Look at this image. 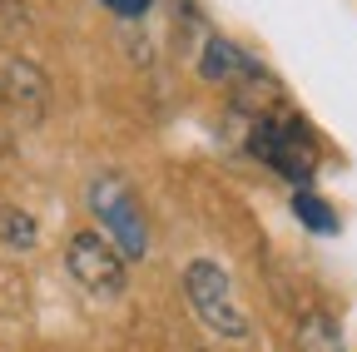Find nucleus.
I'll list each match as a JSON object with an SVG mask.
<instances>
[{
  "label": "nucleus",
  "instance_id": "1",
  "mask_svg": "<svg viewBox=\"0 0 357 352\" xmlns=\"http://www.w3.org/2000/svg\"><path fill=\"white\" fill-rule=\"evenodd\" d=\"M248 154L263 159L283 179H293L298 189H307L312 174H318V139L298 114H288V105L278 114H263L248 124Z\"/></svg>",
  "mask_w": 357,
  "mask_h": 352
},
{
  "label": "nucleus",
  "instance_id": "2",
  "mask_svg": "<svg viewBox=\"0 0 357 352\" xmlns=\"http://www.w3.org/2000/svg\"><path fill=\"white\" fill-rule=\"evenodd\" d=\"M89 208H95V218L105 224L114 253L129 263V258H144L149 248V229H144V213H139V199H134V189L124 184V174H95L84 189Z\"/></svg>",
  "mask_w": 357,
  "mask_h": 352
},
{
  "label": "nucleus",
  "instance_id": "3",
  "mask_svg": "<svg viewBox=\"0 0 357 352\" xmlns=\"http://www.w3.org/2000/svg\"><path fill=\"white\" fill-rule=\"evenodd\" d=\"M184 298L194 307V318L204 328H213L218 337H248V313H243V303L229 283V273L218 268V263L208 258H194L189 268H184Z\"/></svg>",
  "mask_w": 357,
  "mask_h": 352
},
{
  "label": "nucleus",
  "instance_id": "4",
  "mask_svg": "<svg viewBox=\"0 0 357 352\" xmlns=\"http://www.w3.org/2000/svg\"><path fill=\"white\" fill-rule=\"evenodd\" d=\"M65 268L84 293H100V298L124 293V258L114 253V243L105 234H75L65 248Z\"/></svg>",
  "mask_w": 357,
  "mask_h": 352
},
{
  "label": "nucleus",
  "instance_id": "5",
  "mask_svg": "<svg viewBox=\"0 0 357 352\" xmlns=\"http://www.w3.org/2000/svg\"><path fill=\"white\" fill-rule=\"evenodd\" d=\"M253 65H258V60H253L248 50H238L234 40H223V35H213L208 45H204V55H199V75L213 79V84H234V79H243Z\"/></svg>",
  "mask_w": 357,
  "mask_h": 352
},
{
  "label": "nucleus",
  "instance_id": "6",
  "mask_svg": "<svg viewBox=\"0 0 357 352\" xmlns=\"http://www.w3.org/2000/svg\"><path fill=\"white\" fill-rule=\"evenodd\" d=\"M0 95H10L20 105H40L45 100V75L25 60H6V70H0Z\"/></svg>",
  "mask_w": 357,
  "mask_h": 352
},
{
  "label": "nucleus",
  "instance_id": "7",
  "mask_svg": "<svg viewBox=\"0 0 357 352\" xmlns=\"http://www.w3.org/2000/svg\"><path fill=\"white\" fill-rule=\"evenodd\" d=\"M293 213H298V224L312 229V234H337V213H333V204L318 199V194H307V189L293 194Z\"/></svg>",
  "mask_w": 357,
  "mask_h": 352
},
{
  "label": "nucleus",
  "instance_id": "8",
  "mask_svg": "<svg viewBox=\"0 0 357 352\" xmlns=\"http://www.w3.org/2000/svg\"><path fill=\"white\" fill-rule=\"evenodd\" d=\"M35 218L15 204H0V243H10V248H35Z\"/></svg>",
  "mask_w": 357,
  "mask_h": 352
},
{
  "label": "nucleus",
  "instance_id": "9",
  "mask_svg": "<svg viewBox=\"0 0 357 352\" xmlns=\"http://www.w3.org/2000/svg\"><path fill=\"white\" fill-rule=\"evenodd\" d=\"M105 6H109L114 15H129V20H139V15L149 10V0H105Z\"/></svg>",
  "mask_w": 357,
  "mask_h": 352
},
{
  "label": "nucleus",
  "instance_id": "10",
  "mask_svg": "<svg viewBox=\"0 0 357 352\" xmlns=\"http://www.w3.org/2000/svg\"><path fill=\"white\" fill-rule=\"evenodd\" d=\"M0 100H6V95H0Z\"/></svg>",
  "mask_w": 357,
  "mask_h": 352
}]
</instances>
